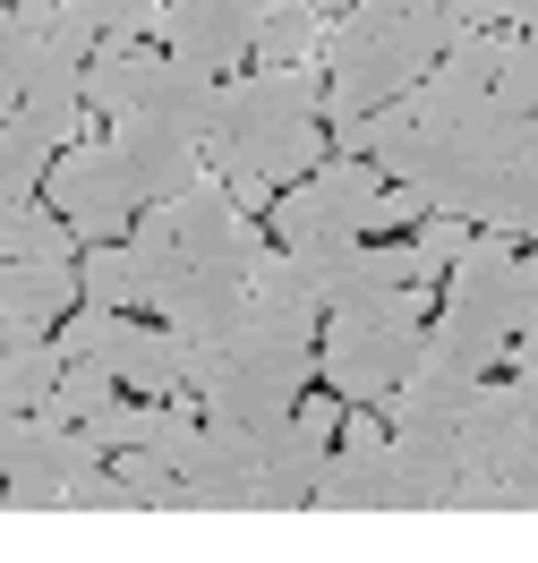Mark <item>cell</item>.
Here are the masks:
<instances>
[{
    "label": "cell",
    "mask_w": 538,
    "mask_h": 563,
    "mask_svg": "<svg viewBox=\"0 0 538 563\" xmlns=\"http://www.w3.org/2000/svg\"><path fill=\"white\" fill-rule=\"evenodd\" d=\"M154 60H163V43L145 35H103L95 43V60H86V111L95 120H129V111L145 103V86H154Z\"/></svg>",
    "instance_id": "4fadbf2b"
},
{
    "label": "cell",
    "mask_w": 538,
    "mask_h": 563,
    "mask_svg": "<svg viewBox=\"0 0 538 563\" xmlns=\"http://www.w3.org/2000/svg\"><path fill=\"white\" fill-rule=\"evenodd\" d=\"M77 290L95 299V308H129V299H145L138 265H129V247L120 240H95V256H77Z\"/></svg>",
    "instance_id": "ffe728a7"
},
{
    "label": "cell",
    "mask_w": 538,
    "mask_h": 563,
    "mask_svg": "<svg viewBox=\"0 0 538 563\" xmlns=\"http://www.w3.org/2000/svg\"><path fill=\"white\" fill-rule=\"evenodd\" d=\"M462 470L479 478H538V385H470L462 410Z\"/></svg>",
    "instance_id": "5b68a950"
},
{
    "label": "cell",
    "mask_w": 538,
    "mask_h": 563,
    "mask_svg": "<svg viewBox=\"0 0 538 563\" xmlns=\"http://www.w3.org/2000/svg\"><path fill=\"white\" fill-rule=\"evenodd\" d=\"M444 9H410V0H351L325 35V129H342L376 103H402L419 77L444 60Z\"/></svg>",
    "instance_id": "6da1fadb"
},
{
    "label": "cell",
    "mask_w": 538,
    "mask_h": 563,
    "mask_svg": "<svg viewBox=\"0 0 538 563\" xmlns=\"http://www.w3.org/2000/svg\"><path fill=\"white\" fill-rule=\"evenodd\" d=\"M419 247H428V265H436V274H453V256L470 247L462 213H436V206H428V222H419Z\"/></svg>",
    "instance_id": "d4e9b609"
},
{
    "label": "cell",
    "mask_w": 538,
    "mask_h": 563,
    "mask_svg": "<svg viewBox=\"0 0 538 563\" xmlns=\"http://www.w3.org/2000/svg\"><path fill=\"white\" fill-rule=\"evenodd\" d=\"M154 410H163V401H154V393H145V401H103V410H95V435H103L111 453H129V444H145V435H154Z\"/></svg>",
    "instance_id": "44dd1931"
},
{
    "label": "cell",
    "mask_w": 538,
    "mask_h": 563,
    "mask_svg": "<svg viewBox=\"0 0 538 563\" xmlns=\"http://www.w3.org/2000/svg\"><path fill=\"white\" fill-rule=\"evenodd\" d=\"M95 18H103V35H154V9L163 0H86Z\"/></svg>",
    "instance_id": "484cf974"
},
{
    "label": "cell",
    "mask_w": 538,
    "mask_h": 563,
    "mask_svg": "<svg viewBox=\"0 0 538 563\" xmlns=\"http://www.w3.org/2000/svg\"><path fill=\"white\" fill-rule=\"evenodd\" d=\"M419 358V324H394V317H333L325 324V351H317V376L333 401H359V410H385Z\"/></svg>",
    "instance_id": "3957f363"
},
{
    "label": "cell",
    "mask_w": 538,
    "mask_h": 563,
    "mask_svg": "<svg viewBox=\"0 0 538 563\" xmlns=\"http://www.w3.org/2000/svg\"><path fill=\"white\" fill-rule=\"evenodd\" d=\"M530 317H538V247L521 256V265H513V333H521Z\"/></svg>",
    "instance_id": "4316f807"
},
{
    "label": "cell",
    "mask_w": 538,
    "mask_h": 563,
    "mask_svg": "<svg viewBox=\"0 0 538 563\" xmlns=\"http://www.w3.org/2000/svg\"><path fill=\"white\" fill-rule=\"evenodd\" d=\"M299 9H317V18H342V9H351V0H299Z\"/></svg>",
    "instance_id": "f1b7e54d"
},
{
    "label": "cell",
    "mask_w": 538,
    "mask_h": 563,
    "mask_svg": "<svg viewBox=\"0 0 538 563\" xmlns=\"http://www.w3.org/2000/svg\"><path fill=\"white\" fill-rule=\"evenodd\" d=\"M256 18H265V0H163L154 35H163V52H188L197 69L231 77L256 52Z\"/></svg>",
    "instance_id": "ba28073f"
},
{
    "label": "cell",
    "mask_w": 538,
    "mask_h": 563,
    "mask_svg": "<svg viewBox=\"0 0 538 563\" xmlns=\"http://www.w3.org/2000/svg\"><path fill=\"white\" fill-rule=\"evenodd\" d=\"M26 60H35V26L0 0V86H18V77H26Z\"/></svg>",
    "instance_id": "cb8c5ba5"
},
{
    "label": "cell",
    "mask_w": 538,
    "mask_h": 563,
    "mask_svg": "<svg viewBox=\"0 0 538 563\" xmlns=\"http://www.w3.org/2000/svg\"><path fill=\"white\" fill-rule=\"evenodd\" d=\"M103 401H120V376H111L103 358H69L61 385H52V401H43L35 419H95Z\"/></svg>",
    "instance_id": "ac0fdd59"
},
{
    "label": "cell",
    "mask_w": 538,
    "mask_h": 563,
    "mask_svg": "<svg viewBox=\"0 0 538 563\" xmlns=\"http://www.w3.org/2000/svg\"><path fill=\"white\" fill-rule=\"evenodd\" d=\"M333 453V401H308L299 393V410H290L274 435H265V470H256L249 504L256 512H290V504H317V470Z\"/></svg>",
    "instance_id": "52a82bcc"
},
{
    "label": "cell",
    "mask_w": 538,
    "mask_h": 563,
    "mask_svg": "<svg viewBox=\"0 0 538 563\" xmlns=\"http://www.w3.org/2000/svg\"><path fill=\"white\" fill-rule=\"evenodd\" d=\"M145 308L163 324H179V333H197V342H215L249 308V265L240 256H188V265H172V274L145 290Z\"/></svg>",
    "instance_id": "8992f818"
},
{
    "label": "cell",
    "mask_w": 538,
    "mask_h": 563,
    "mask_svg": "<svg viewBox=\"0 0 538 563\" xmlns=\"http://www.w3.org/2000/svg\"><path fill=\"white\" fill-rule=\"evenodd\" d=\"M538 0H444V26L462 35V26H530Z\"/></svg>",
    "instance_id": "603a6c76"
},
{
    "label": "cell",
    "mask_w": 538,
    "mask_h": 563,
    "mask_svg": "<svg viewBox=\"0 0 538 563\" xmlns=\"http://www.w3.org/2000/svg\"><path fill=\"white\" fill-rule=\"evenodd\" d=\"M410 9H444V0H410Z\"/></svg>",
    "instance_id": "4dcf8cb0"
},
{
    "label": "cell",
    "mask_w": 538,
    "mask_h": 563,
    "mask_svg": "<svg viewBox=\"0 0 538 563\" xmlns=\"http://www.w3.org/2000/svg\"><path fill=\"white\" fill-rule=\"evenodd\" d=\"M111 145H120V163H129V179H138L145 206H163V197H179L188 179L215 172V163H206V137L179 129V120H163V111H129V120H111Z\"/></svg>",
    "instance_id": "9c48e42d"
},
{
    "label": "cell",
    "mask_w": 538,
    "mask_h": 563,
    "mask_svg": "<svg viewBox=\"0 0 538 563\" xmlns=\"http://www.w3.org/2000/svg\"><path fill=\"white\" fill-rule=\"evenodd\" d=\"M77 290V265H26V256H0V351L9 342H35V333H61Z\"/></svg>",
    "instance_id": "7c38bea8"
},
{
    "label": "cell",
    "mask_w": 538,
    "mask_h": 563,
    "mask_svg": "<svg viewBox=\"0 0 538 563\" xmlns=\"http://www.w3.org/2000/svg\"><path fill=\"white\" fill-rule=\"evenodd\" d=\"M428 197L410 179H385L376 154H325L308 179H290V197H274V240H325V231H359V240H385L402 222H419Z\"/></svg>",
    "instance_id": "7a4b0ae2"
},
{
    "label": "cell",
    "mask_w": 538,
    "mask_h": 563,
    "mask_svg": "<svg viewBox=\"0 0 538 563\" xmlns=\"http://www.w3.org/2000/svg\"><path fill=\"white\" fill-rule=\"evenodd\" d=\"M43 197L77 222V240H129V222H138V206H145L111 137L61 145V154H52V179H43Z\"/></svg>",
    "instance_id": "277c9868"
},
{
    "label": "cell",
    "mask_w": 538,
    "mask_h": 563,
    "mask_svg": "<svg viewBox=\"0 0 538 563\" xmlns=\"http://www.w3.org/2000/svg\"><path fill=\"white\" fill-rule=\"evenodd\" d=\"M0 256H26V265H77V222L61 206H9L0 213Z\"/></svg>",
    "instance_id": "9a60e30c"
},
{
    "label": "cell",
    "mask_w": 538,
    "mask_h": 563,
    "mask_svg": "<svg viewBox=\"0 0 538 563\" xmlns=\"http://www.w3.org/2000/svg\"><path fill=\"white\" fill-rule=\"evenodd\" d=\"M9 111H18V86H0V120H9Z\"/></svg>",
    "instance_id": "f546056e"
},
{
    "label": "cell",
    "mask_w": 538,
    "mask_h": 563,
    "mask_svg": "<svg viewBox=\"0 0 538 563\" xmlns=\"http://www.w3.org/2000/svg\"><path fill=\"white\" fill-rule=\"evenodd\" d=\"M111 470H120V487H129V504H138V512H179V504H188L179 470H172L163 453H145V444H129Z\"/></svg>",
    "instance_id": "d6986e66"
},
{
    "label": "cell",
    "mask_w": 538,
    "mask_h": 563,
    "mask_svg": "<svg viewBox=\"0 0 538 563\" xmlns=\"http://www.w3.org/2000/svg\"><path fill=\"white\" fill-rule=\"evenodd\" d=\"M504 367H513L521 385H538V317L521 324V333H513V358H504Z\"/></svg>",
    "instance_id": "83f0119b"
},
{
    "label": "cell",
    "mask_w": 538,
    "mask_h": 563,
    "mask_svg": "<svg viewBox=\"0 0 538 563\" xmlns=\"http://www.w3.org/2000/svg\"><path fill=\"white\" fill-rule=\"evenodd\" d=\"M496 95L513 111H538V18L513 35V60H504V77H496Z\"/></svg>",
    "instance_id": "7402d4cb"
},
{
    "label": "cell",
    "mask_w": 538,
    "mask_h": 563,
    "mask_svg": "<svg viewBox=\"0 0 538 563\" xmlns=\"http://www.w3.org/2000/svg\"><path fill=\"white\" fill-rule=\"evenodd\" d=\"M325 35H333V18L299 9V0H265V18H256V60H265V69L325 60Z\"/></svg>",
    "instance_id": "2e32d148"
},
{
    "label": "cell",
    "mask_w": 538,
    "mask_h": 563,
    "mask_svg": "<svg viewBox=\"0 0 538 563\" xmlns=\"http://www.w3.org/2000/svg\"><path fill=\"white\" fill-rule=\"evenodd\" d=\"M179 487L188 504H249L256 470H265V435L256 427H231V419H197V435L179 444Z\"/></svg>",
    "instance_id": "30bf717a"
},
{
    "label": "cell",
    "mask_w": 538,
    "mask_h": 563,
    "mask_svg": "<svg viewBox=\"0 0 538 563\" xmlns=\"http://www.w3.org/2000/svg\"><path fill=\"white\" fill-rule=\"evenodd\" d=\"M240 317H249L256 333H274V342H308V351H317L325 290L308 282L299 247H265V256L249 265V308H240Z\"/></svg>",
    "instance_id": "8fae6325"
},
{
    "label": "cell",
    "mask_w": 538,
    "mask_h": 563,
    "mask_svg": "<svg viewBox=\"0 0 538 563\" xmlns=\"http://www.w3.org/2000/svg\"><path fill=\"white\" fill-rule=\"evenodd\" d=\"M188 358H197V333H179V324H145L129 333V358H120V385L129 393H188Z\"/></svg>",
    "instance_id": "5bb4252c"
},
{
    "label": "cell",
    "mask_w": 538,
    "mask_h": 563,
    "mask_svg": "<svg viewBox=\"0 0 538 563\" xmlns=\"http://www.w3.org/2000/svg\"><path fill=\"white\" fill-rule=\"evenodd\" d=\"M61 367H69V351H61V333H52V342H9V351H0V410H26V419H35L43 401H52V385H61Z\"/></svg>",
    "instance_id": "e0dca14e"
}]
</instances>
